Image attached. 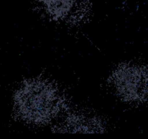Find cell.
Listing matches in <instances>:
<instances>
[{"mask_svg": "<svg viewBox=\"0 0 148 139\" xmlns=\"http://www.w3.org/2000/svg\"><path fill=\"white\" fill-rule=\"evenodd\" d=\"M62 97L49 81L32 79L16 90L13 107L16 115L32 125H45L54 118L62 107Z\"/></svg>", "mask_w": 148, "mask_h": 139, "instance_id": "1", "label": "cell"}, {"mask_svg": "<svg viewBox=\"0 0 148 139\" xmlns=\"http://www.w3.org/2000/svg\"><path fill=\"white\" fill-rule=\"evenodd\" d=\"M110 84L121 101L142 102L148 98V70L137 64H122L114 71Z\"/></svg>", "mask_w": 148, "mask_h": 139, "instance_id": "2", "label": "cell"}, {"mask_svg": "<svg viewBox=\"0 0 148 139\" xmlns=\"http://www.w3.org/2000/svg\"><path fill=\"white\" fill-rule=\"evenodd\" d=\"M66 130L70 133H95L99 132L101 127L98 120L87 117L86 115H72L65 121L64 126Z\"/></svg>", "mask_w": 148, "mask_h": 139, "instance_id": "3", "label": "cell"}, {"mask_svg": "<svg viewBox=\"0 0 148 139\" xmlns=\"http://www.w3.org/2000/svg\"><path fill=\"white\" fill-rule=\"evenodd\" d=\"M75 0H43L47 12L55 18L67 15L72 8Z\"/></svg>", "mask_w": 148, "mask_h": 139, "instance_id": "4", "label": "cell"}]
</instances>
